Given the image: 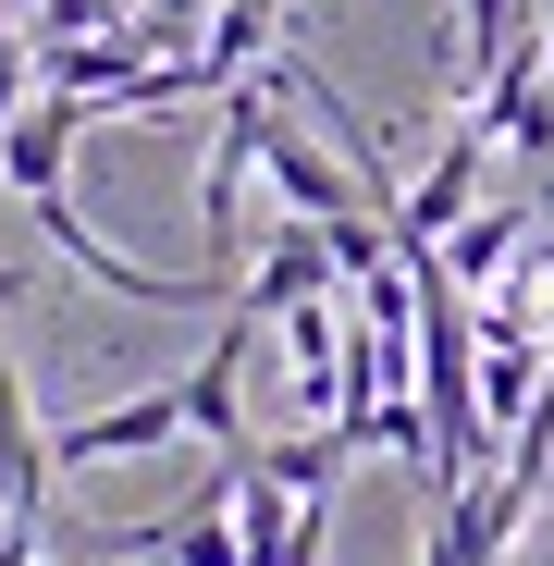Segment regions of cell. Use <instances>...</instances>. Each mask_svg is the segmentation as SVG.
<instances>
[{
	"label": "cell",
	"instance_id": "cell-1",
	"mask_svg": "<svg viewBox=\"0 0 554 566\" xmlns=\"http://www.w3.org/2000/svg\"><path fill=\"white\" fill-rule=\"evenodd\" d=\"M271 86H222V136H210V172H198V222H210V271H234V210H247V172H259V136H271Z\"/></svg>",
	"mask_w": 554,
	"mask_h": 566
},
{
	"label": "cell",
	"instance_id": "cell-2",
	"mask_svg": "<svg viewBox=\"0 0 554 566\" xmlns=\"http://www.w3.org/2000/svg\"><path fill=\"white\" fill-rule=\"evenodd\" d=\"M185 443V382H148V395H112V407H86L50 431V468H112V455H160Z\"/></svg>",
	"mask_w": 554,
	"mask_h": 566
},
{
	"label": "cell",
	"instance_id": "cell-3",
	"mask_svg": "<svg viewBox=\"0 0 554 566\" xmlns=\"http://www.w3.org/2000/svg\"><path fill=\"white\" fill-rule=\"evenodd\" d=\"M481 172H493V124L469 112V124H456V136L431 148V172H419L407 198H395V247H443L456 222L481 210Z\"/></svg>",
	"mask_w": 554,
	"mask_h": 566
},
{
	"label": "cell",
	"instance_id": "cell-4",
	"mask_svg": "<svg viewBox=\"0 0 554 566\" xmlns=\"http://www.w3.org/2000/svg\"><path fill=\"white\" fill-rule=\"evenodd\" d=\"M86 99H62V86H38V99L13 112V136H0V185L13 198H50V185H74V148H86Z\"/></svg>",
	"mask_w": 554,
	"mask_h": 566
},
{
	"label": "cell",
	"instance_id": "cell-5",
	"mask_svg": "<svg viewBox=\"0 0 554 566\" xmlns=\"http://www.w3.org/2000/svg\"><path fill=\"white\" fill-rule=\"evenodd\" d=\"M333 283H345V271H333V234H321V222H296V210H284V234H271V247H259V259H247V283H234V296H247V308H259V321H284V308H296V296H333Z\"/></svg>",
	"mask_w": 554,
	"mask_h": 566
},
{
	"label": "cell",
	"instance_id": "cell-6",
	"mask_svg": "<svg viewBox=\"0 0 554 566\" xmlns=\"http://www.w3.org/2000/svg\"><path fill=\"white\" fill-rule=\"evenodd\" d=\"M518 247H530V210H469V222H456V234H443L431 259H443L456 283H493V271H505Z\"/></svg>",
	"mask_w": 554,
	"mask_h": 566
},
{
	"label": "cell",
	"instance_id": "cell-7",
	"mask_svg": "<svg viewBox=\"0 0 554 566\" xmlns=\"http://www.w3.org/2000/svg\"><path fill=\"white\" fill-rule=\"evenodd\" d=\"M25 74H38V25L0 0V136H13V112H25Z\"/></svg>",
	"mask_w": 554,
	"mask_h": 566
},
{
	"label": "cell",
	"instance_id": "cell-8",
	"mask_svg": "<svg viewBox=\"0 0 554 566\" xmlns=\"http://www.w3.org/2000/svg\"><path fill=\"white\" fill-rule=\"evenodd\" d=\"M542 198H554V185H542Z\"/></svg>",
	"mask_w": 554,
	"mask_h": 566
}]
</instances>
